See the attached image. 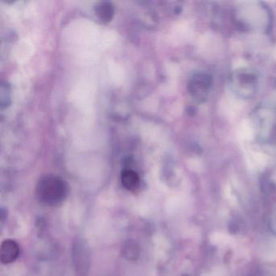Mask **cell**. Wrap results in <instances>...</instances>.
<instances>
[{
    "label": "cell",
    "mask_w": 276,
    "mask_h": 276,
    "mask_svg": "<svg viewBox=\"0 0 276 276\" xmlns=\"http://www.w3.org/2000/svg\"><path fill=\"white\" fill-rule=\"evenodd\" d=\"M68 191V186L61 177L47 175L38 181L36 194L40 203L55 207L64 203Z\"/></svg>",
    "instance_id": "cell-1"
},
{
    "label": "cell",
    "mask_w": 276,
    "mask_h": 276,
    "mask_svg": "<svg viewBox=\"0 0 276 276\" xmlns=\"http://www.w3.org/2000/svg\"><path fill=\"white\" fill-rule=\"evenodd\" d=\"M232 85H234V91L241 97H250L255 92L257 78L252 74L243 72L233 78Z\"/></svg>",
    "instance_id": "cell-2"
},
{
    "label": "cell",
    "mask_w": 276,
    "mask_h": 276,
    "mask_svg": "<svg viewBox=\"0 0 276 276\" xmlns=\"http://www.w3.org/2000/svg\"><path fill=\"white\" fill-rule=\"evenodd\" d=\"M20 248L18 244L13 240H5L1 245L0 260L3 264H9L15 262L19 256Z\"/></svg>",
    "instance_id": "cell-3"
},
{
    "label": "cell",
    "mask_w": 276,
    "mask_h": 276,
    "mask_svg": "<svg viewBox=\"0 0 276 276\" xmlns=\"http://www.w3.org/2000/svg\"><path fill=\"white\" fill-rule=\"evenodd\" d=\"M123 187L129 191H136L140 186V179L137 172L134 170H123L121 175Z\"/></svg>",
    "instance_id": "cell-4"
},
{
    "label": "cell",
    "mask_w": 276,
    "mask_h": 276,
    "mask_svg": "<svg viewBox=\"0 0 276 276\" xmlns=\"http://www.w3.org/2000/svg\"><path fill=\"white\" fill-rule=\"evenodd\" d=\"M96 13L102 21H110L114 15L113 4L109 2H99L96 7Z\"/></svg>",
    "instance_id": "cell-5"
},
{
    "label": "cell",
    "mask_w": 276,
    "mask_h": 276,
    "mask_svg": "<svg viewBox=\"0 0 276 276\" xmlns=\"http://www.w3.org/2000/svg\"><path fill=\"white\" fill-rule=\"evenodd\" d=\"M123 255L127 259L135 261L139 256V247L135 241H129L123 246Z\"/></svg>",
    "instance_id": "cell-6"
},
{
    "label": "cell",
    "mask_w": 276,
    "mask_h": 276,
    "mask_svg": "<svg viewBox=\"0 0 276 276\" xmlns=\"http://www.w3.org/2000/svg\"><path fill=\"white\" fill-rule=\"evenodd\" d=\"M272 228L273 229V231L275 232V234H276V213L272 220Z\"/></svg>",
    "instance_id": "cell-7"
}]
</instances>
